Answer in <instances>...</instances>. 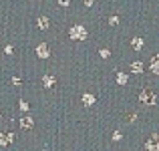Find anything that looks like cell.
I'll use <instances>...</instances> for the list:
<instances>
[{
  "label": "cell",
  "mask_w": 159,
  "mask_h": 151,
  "mask_svg": "<svg viewBox=\"0 0 159 151\" xmlns=\"http://www.w3.org/2000/svg\"><path fill=\"white\" fill-rule=\"evenodd\" d=\"M131 66H133V73H141V71H143V65H141V62H137V61L133 62Z\"/></svg>",
  "instance_id": "obj_9"
},
{
  "label": "cell",
  "mask_w": 159,
  "mask_h": 151,
  "mask_svg": "<svg viewBox=\"0 0 159 151\" xmlns=\"http://www.w3.org/2000/svg\"><path fill=\"white\" fill-rule=\"evenodd\" d=\"M117 81H119V83H121V85H123V83H125V81H127V77H125V75H119V77H117Z\"/></svg>",
  "instance_id": "obj_13"
},
{
  "label": "cell",
  "mask_w": 159,
  "mask_h": 151,
  "mask_svg": "<svg viewBox=\"0 0 159 151\" xmlns=\"http://www.w3.org/2000/svg\"><path fill=\"white\" fill-rule=\"evenodd\" d=\"M141 47H143V40H141V39H135V40H133V48H135V50H139Z\"/></svg>",
  "instance_id": "obj_10"
},
{
  "label": "cell",
  "mask_w": 159,
  "mask_h": 151,
  "mask_svg": "<svg viewBox=\"0 0 159 151\" xmlns=\"http://www.w3.org/2000/svg\"><path fill=\"white\" fill-rule=\"evenodd\" d=\"M54 77H44V87H52Z\"/></svg>",
  "instance_id": "obj_11"
},
{
  "label": "cell",
  "mask_w": 159,
  "mask_h": 151,
  "mask_svg": "<svg viewBox=\"0 0 159 151\" xmlns=\"http://www.w3.org/2000/svg\"><path fill=\"white\" fill-rule=\"evenodd\" d=\"M151 71H153L155 75H159V54L151 58Z\"/></svg>",
  "instance_id": "obj_5"
},
{
  "label": "cell",
  "mask_w": 159,
  "mask_h": 151,
  "mask_svg": "<svg viewBox=\"0 0 159 151\" xmlns=\"http://www.w3.org/2000/svg\"><path fill=\"white\" fill-rule=\"evenodd\" d=\"M20 125H22V127H24V129H28V127H32V119H30V117H24V119H22V121H20Z\"/></svg>",
  "instance_id": "obj_7"
},
{
  "label": "cell",
  "mask_w": 159,
  "mask_h": 151,
  "mask_svg": "<svg viewBox=\"0 0 159 151\" xmlns=\"http://www.w3.org/2000/svg\"><path fill=\"white\" fill-rule=\"evenodd\" d=\"M58 4L61 6H69V0H58Z\"/></svg>",
  "instance_id": "obj_14"
},
{
  "label": "cell",
  "mask_w": 159,
  "mask_h": 151,
  "mask_svg": "<svg viewBox=\"0 0 159 151\" xmlns=\"http://www.w3.org/2000/svg\"><path fill=\"white\" fill-rule=\"evenodd\" d=\"M147 151H159V135H151V137H149Z\"/></svg>",
  "instance_id": "obj_3"
},
{
  "label": "cell",
  "mask_w": 159,
  "mask_h": 151,
  "mask_svg": "<svg viewBox=\"0 0 159 151\" xmlns=\"http://www.w3.org/2000/svg\"><path fill=\"white\" fill-rule=\"evenodd\" d=\"M70 39H75V40L87 39V30L83 26H73V28H70Z\"/></svg>",
  "instance_id": "obj_2"
},
{
  "label": "cell",
  "mask_w": 159,
  "mask_h": 151,
  "mask_svg": "<svg viewBox=\"0 0 159 151\" xmlns=\"http://www.w3.org/2000/svg\"><path fill=\"white\" fill-rule=\"evenodd\" d=\"M36 53H39V57H40V58H47V57H48V48H47V44H39Z\"/></svg>",
  "instance_id": "obj_4"
},
{
  "label": "cell",
  "mask_w": 159,
  "mask_h": 151,
  "mask_svg": "<svg viewBox=\"0 0 159 151\" xmlns=\"http://www.w3.org/2000/svg\"><path fill=\"white\" fill-rule=\"evenodd\" d=\"M93 97H91V95H85V105H93Z\"/></svg>",
  "instance_id": "obj_12"
},
{
  "label": "cell",
  "mask_w": 159,
  "mask_h": 151,
  "mask_svg": "<svg viewBox=\"0 0 159 151\" xmlns=\"http://www.w3.org/2000/svg\"><path fill=\"white\" fill-rule=\"evenodd\" d=\"M48 26H51L48 18H44V16H43V18H39V28H43V30H44V28H48Z\"/></svg>",
  "instance_id": "obj_6"
},
{
  "label": "cell",
  "mask_w": 159,
  "mask_h": 151,
  "mask_svg": "<svg viewBox=\"0 0 159 151\" xmlns=\"http://www.w3.org/2000/svg\"><path fill=\"white\" fill-rule=\"evenodd\" d=\"M139 99H141V103H145V105H155V93H153V91H149V89L141 91Z\"/></svg>",
  "instance_id": "obj_1"
},
{
  "label": "cell",
  "mask_w": 159,
  "mask_h": 151,
  "mask_svg": "<svg viewBox=\"0 0 159 151\" xmlns=\"http://www.w3.org/2000/svg\"><path fill=\"white\" fill-rule=\"evenodd\" d=\"M8 141H12V135H8V133H2V135H0V143L6 145Z\"/></svg>",
  "instance_id": "obj_8"
}]
</instances>
